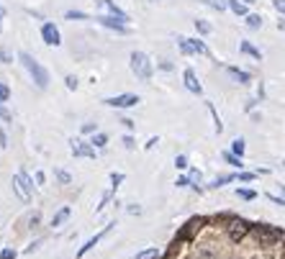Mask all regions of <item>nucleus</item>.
<instances>
[{"instance_id": "nucleus-16", "label": "nucleus", "mask_w": 285, "mask_h": 259, "mask_svg": "<svg viewBox=\"0 0 285 259\" xmlns=\"http://www.w3.org/2000/svg\"><path fill=\"white\" fill-rule=\"evenodd\" d=\"M229 8L236 16H247V3H239V0H229Z\"/></svg>"}, {"instance_id": "nucleus-46", "label": "nucleus", "mask_w": 285, "mask_h": 259, "mask_svg": "<svg viewBox=\"0 0 285 259\" xmlns=\"http://www.w3.org/2000/svg\"><path fill=\"white\" fill-rule=\"evenodd\" d=\"M0 31H3V8H0Z\"/></svg>"}, {"instance_id": "nucleus-21", "label": "nucleus", "mask_w": 285, "mask_h": 259, "mask_svg": "<svg viewBox=\"0 0 285 259\" xmlns=\"http://www.w3.org/2000/svg\"><path fill=\"white\" fill-rule=\"evenodd\" d=\"M203 3H208V6L216 8V11H226V8H229V0H203Z\"/></svg>"}, {"instance_id": "nucleus-5", "label": "nucleus", "mask_w": 285, "mask_h": 259, "mask_svg": "<svg viewBox=\"0 0 285 259\" xmlns=\"http://www.w3.org/2000/svg\"><path fill=\"white\" fill-rule=\"evenodd\" d=\"M41 39H44V44H49V47H59V44H62L59 29H57L54 24H44V29H41Z\"/></svg>"}, {"instance_id": "nucleus-11", "label": "nucleus", "mask_w": 285, "mask_h": 259, "mask_svg": "<svg viewBox=\"0 0 285 259\" xmlns=\"http://www.w3.org/2000/svg\"><path fill=\"white\" fill-rule=\"evenodd\" d=\"M72 154H75V157H95V146H87V144L75 141V144H72Z\"/></svg>"}, {"instance_id": "nucleus-23", "label": "nucleus", "mask_w": 285, "mask_h": 259, "mask_svg": "<svg viewBox=\"0 0 285 259\" xmlns=\"http://www.w3.org/2000/svg\"><path fill=\"white\" fill-rule=\"evenodd\" d=\"M190 44L195 47V54H208V47L203 44L201 39H190Z\"/></svg>"}, {"instance_id": "nucleus-22", "label": "nucleus", "mask_w": 285, "mask_h": 259, "mask_svg": "<svg viewBox=\"0 0 285 259\" xmlns=\"http://www.w3.org/2000/svg\"><path fill=\"white\" fill-rule=\"evenodd\" d=\"M136 259H160V251L157 249H144L136 254Z\"/></svg>"}, {"instance_id": "nucleus-29", "label": "nucleus", "mask_w": 285, "mask_h": 259, "mask_svg": "<svg viewBox=\"0 0 285 259\" xmlns=\"http://www.w3.org/2000/svg\"><path fill=\"white\" fill-rule=\"evenodd\" d=\"M190 182H195L193 187L198 190V182H201V172H198V169H190Z\"/></svg>"}, {"instance_id": "nucleus-4", "label": "nucleus", "mask_w": 285, "mask_h": 259, "mask_svg": "<svg viewBox=\"0 0 285 259\" xmlns=\"http://www.w3.org/2000/svg\"><path fill=\"white\" fill-rule=\"evenodd\" d=\"M103 103L111 105V108H134V105L139 103V95H134V93H123V95H116V98H105Z\"/></svg>"}, {"instance_id": "nucleus-8", "label": "nucleus", "mask_w": 285, "mask_h": 259, "mask_svg": "<svg viewBox=\"0 0 285 259\" xmlns=\"http://www.w3.org/2000/svg\"><path fill=\"white\" fill-rule=\"evenodd\" d=\"M113 226H116V223H108V226H105V228H103L100 233H95V236H93V239H87V241H85V246H80V251H77V256H85V254H87V251H90V249H93V246H95V244H98V241H100V239H103V236H105L108 231H111Z\"/></svg>"}, {"instance_id": "nucleus-20", "label": "nucleus", "mask_w": 285, "mask_h": 259, "mask_svg": "<svg viewBox=\"0 0 285 259\" xmlns=\"http://www.w3.org/2000/svg\"><path fill=\"white\" fill-rule=\"evenodd\" d=\"M231 152H234V154H239V157L244 154V139H242V136L231 141Z\"/></svg>"}, {"instance_id": "nucleus-12", "label": "nucleus", "mask_w": 285, "mask_h": 259, "mask_svg": "<svg viewBox=\"0 0 285 259\" xmlns=\"http://www.w3.org/2000/svg\"><path fill=\"white\" fill-rule=\"evenodd\" d=\"M257 236H262L265 241H275V239H280V231L277 228H265V226H257Z\"/></svg>"}, {"instance_id": "nucleus-6", "label": "nucleus", "mask_w": 285, "mask_h": 259, "mask_svg": "<svg viewBox=\"0 0 285 259\" xmlns=\"http://www.w3.org/2000/svg\"><path fill=\"white\" fill-rule=\"evenodd\" d=\"M247 233H249V223H247V221H242V218L231 221V226H229V236H231V241H242Z\"/></svg>"}, {"instance_id": "nucleus-37", "label": "nucleus", "mask_w": 285, "mask_h": 259, "mask_svg": "<svg viewBox=\"0 0 285 259\" xmlns=\"http://www.w3.org/2000/svg\"><path fill=\"white\" fill-rule=\"evenodd\" d=\"M239 180H242V182H249V180H254V175H252V172H242V175H239Z\"/></svg>"}, {"instance_id": "nucleus-41", "label": "nucleus", "mask_w": 285, "mask_h": 259, "mask_svg": "<svg viewBox=\"0 0 285 259\" xmlns=\"http://www.w3.org/2000/svg\"><path fill=\"white\" fill-rule=\"evenodd\" d=\"M0 118H3V121H11V113L6 111V108H3V105H0Z\"/></svg>"}, {"instance_id": "nucleus-30", "label": "nucleus", "mask_w": 285, "mask_h": 259, "mask_svg": "<svg viewBox=\"0 0 285 259\" xmlns=\"http://www.w3.org/2000/svg\"><path fill=\"white\" fill-rule=\"evenodd\" d=\"M0 62H6V64H11L13 62V57H11V52L3 47V49H0Z\"/></svg>"}, {"instance_id": "nucleus-18", "label": "nucleus", "mask_w": 285, "mask_h": 259, "mask_svg": "<svg viewBox=\"0 0 285 259\" xmlns=\"http://www.w3.org/2000/svg\"><path fill=\"white\" fill-rule=\"evenodd\" d=\"M224 159H226L231 167H239V169L244 167V164H242V159H239V154H234V152H224Z\"/></svg>"}, {"instance_id": "nucleus-10", "label": "nucleus", "mask_w": 285, "mask_h": 259, "mask_svg": "<svg viewBox=\"0 0 285 259\" xmlns=\"http://www.w3.org/2000/svg\"><path fill=\"white\" fill-rule=\"evenodd\" d=\"M100 8L108 13V16H113V18H118L121 21V24H126V21H128V16L121 11V8H116L113 3H111V0H100Z\"/></svg>"}, {"instance_id": "nucleus-13", "label": "nucleus", "mask_w": 285, "mask_h": 259, "mask_svg": "<svg viewBox=\"0 0 285 259\" xmlns=\"http://www.w3.org/2000/svg\"><path fill=\"white\" fill-rule=\"evenodd\" d=\"M67 218H70V208L64 205V208H59V210H57V215L52 218V226H54V228H59V226H62L64 221H67Z\"/></svg>"}, {"instance_id": "nucleus-32", "label": "nucleus", "mask_w": 285, "mask_h": 259, "mask_svg": "<svg viewBox=\"0 0 285 259\" xmlns=\"http://www.w3.org/2000/svg\"><path fill=\"white\" fill-rule=\"evenodd\" d=\"M57 177H59V180H62L64 185H70V182H72V177L67 175V172H62V169H57Z\"/></svg>"}, {"instance_id": "nucleus-31", "label": "nucleus", "mask_w": 285, "mask_h": 259, "mask_svg": "<svg viewBox=\"0 0 285 259\" xmlns=\"http://www.w3.org/2000/svg\"><path fill=\"white\" fill-rule=\"evenodd\" d=\"M67 18H77V21H82V18H87V13H82V11H67Z\"/></svg>"}, {"instance_id": "nucleus-43", "label": "nucleus", "mask_w": 285, "mask_h": 259, "mask_svg": "<svg viewBox=\"0 0 285 259\" xmlns=\"http://www.w3.org/2000/svg\"><path fill=\"white\" fill-rule=\"evenodd\" d=\"M39 221H41V215H39V213H34V215H31V218H29V223H31V226H36Z\"/></svg>"}, {"instance_id": "nucleus-39", "label": "nucleus", "mask_w": 285, "mask_h": 259, "mask_svg": "<svg viewBox=\"0 0 285 259\" xmlns=\"http://www.w3.org/2000/svg\"><path fill=\"white\" fill-rule=\"evenodd\" d=\"M272 6H275L280 13H285V0H272Z\"/></svg>"}, {"instance_id": "nucleus-36", "label": "nucleus", "mask_w": 285, "mask_h": 259, "mask_svg": "<svg viewBox=\"0 0 285 259\" xmlns=\"http://www.w3.org/2000/svg\"><path fill=\"white\" fill-rule=\"evenodd\" d=\"M82 134H95V123H82Z\"/></svg>"}, {"instance_id": "nucleus-33", "label": "nucleus", "mask_w": 285, "mask_h": 259, "mask_svg": "<svg viewBox=\"0 0 285 259\" xmlns=\"http://www.w3.org/2000/svg\"><path fill=\"white\" fill-rule=\"evenodd\" d=\"M175 167H178V169H185L188 167V159L180 154V157H175Z\"/></svg>"}, {"instance_id": "nucleus-19", "label": "nucleus", "mask_w": 285, "mask_h": 259, "mask_svg": "<svg viewBox=\"0 0 285 259\" xmlns=\"http://www.w3.org/2000/svg\"><path fill=\"white\" fill-rule=\"evenodd\" d=\"M234 180H239V175H224V177H216V180L211 182V187H221V185H226V182H234Z\"/></svg>"}, {"instance_id": "nucleus-28", "label": "nucleus", "mask_w": 285, "mask_h": 259, "mask_svg": "<svg viewBox=\"0 0 285 259\" xmlns=\"http://www.w3.org/2000/svg\"><path fill=\"white\" fill-rule=\"evenodd\" d=\"M11 98V90H8V85H3V82H0V103H6Z\"/></svg>"}, {"instance_id": "nucleus-24", "label": "nucleus", "mask_w": 285, "mask_h": 259, "mask_svg": "<svg viewBox=\"0 0 285 259\" xmlns=\"http://www.w3.org/2000/svg\"><path fill=\"white\" fill-rule=\"evenodd\" d=\"M105 144H108V136H105V134H95V136H93V146H95V149H103Z\"/></svg>"}, {"instance_id": "nucleus-9", "label": "nucleus", "mask_w": 285, "mask_h": 259, "mask_svg": "<svg viewBox=\"0 0 285 259\" xmlns=\"http://www.w3.org/2000/svg\"><path fill=\"white\" fill-rule=\"evenodd\" d=\"M183 80H185V88H188L190 93H195V95H201V93H203L201 82H198V77H195V72H193V70H185Z\"/></svg>"}, {"instance_id": "nucleus-14", "label": "nucleus", "mask_w": 285, "mask_h": 259, "mask_svg": "<svg viewBox=\"0 0 285 259\" xmlns=\"http://www.w3.org/2000/svg\"><path fill=\"white\" fill-rule=\"evenodd\" d=\"M239 49H242L244 54H249V57H254V59H262V52L259 49H254L249 41H242V44H239Z\"/></svg>"}, {"instance_id": "nucleus-25", "label": "nucleus", "mask_w": 285, "mask_h": 259, "mask_svg": "<svg viewBox=\"0 0 285 259\" xmlns=\"http://www.w3.org/2000/svg\"><path fill=\"white\" fill-rule=\"evenodd\" d=\"M236 195H239V198H244V200H254V198H257V192H254V190H239Z\"/></svg>"}, {"instance_id": "nucleus-40", "label": "nucleus", "mask_w": 285, "mask_h": 259, "mask_svg": "<svg viewBox=\"0 0 285 259\" xmlns=\"http://www.w3.org/2000/svg\"><path fill=\"white\" fill-rule=\"evenodd\" d=\"M123 146H126V149H134V139H131V136H123Z\"/></svg>"}, {"instance_id": "nucleus-3", "label": "nucleus", "mask_w": 285, "mask_h": 259, "mask_svg": "<svg viewBox=\"0 0 285 259\" xmlns=\"http://www.w3.org/2000/svg\"><path fill=\"white\" fill-rule=\"evenodd\" d=\"M31 182H29V177L24 175V172H18V175L13 177V190H16V195L24 200V203H29L31 200Z\"/></svg>"}, {"instance_id": "nucleus-26", "label": "nucleus", "mask_w": 285, "mask_h": 259, "mask_svg": "<svg viewBox=\"0 0 285 259\" xmlns=\"http://www.w3.org/2000/svg\"><path fill=\"white\" fill-rule=\"evenodd\" d=\"M195 29L201 34H211V24H206V21H195Z\"/></svg>"}, {"instance_id": "nucleus-1", "label": "nucleus", "mask_w": 285, "mask_h": 259, "mask_svg": "<svg viewBox=\"0 0 285 259\" xmlns=\"http://www.w3.org/2000/svg\"><path fill=\"white\" fill-rule=\"evenodd\" d=\"M18 62L26 67V72H29L31 80L36 82V88H39V90H47V85H49V72L44 70L29 52H21V54H18Z\"/></svg>"}, {"instance_id": "nucleus-7", "label": "nucleus", "mask_w": 285, "mask_h": 259, "mask_svg": "<svg viewBox=\"0 0 285 259\" xmlns=\"http://www.w3.org/2000/svg\"><path fill=\"white\" fill-rule=\"evenodd\" d=\"M98 24L105 26V29H111V31H116V34H126V31H128V29L121 24V21L113 18V16H98Z\"/></svg>"}, {"instance_id": "nucleus-34", "label": "nucleus", "mask_w": 285, "mask_h": 259, "mask_svg": "<svg viewBox=\"0 0 285 259\" xmlns=\"http://www.w3.org/2000/svg\"><path fill=\"white\" fill-rule=\"evenodd\" d=\"M0 259H16V251L13 249H3L0 251Z\"/></svg>"}, {"instance_id": "nucleus-48", "label": "nucleus", "mask_w": 285, "mask_h": 259, "mask_svg": "<svg viewBox=\"0 0 285 259\" xmlns=\"http://www.w3.org/2000/svg\"><path fill=\"white\" fill-rule=\"evenodd\" d=\"M282 167H285V162H282Z\"/></svg>"}, {"instance_id": "nucleus-15", "label": "nucleus", "mask_w": 285, "mask_h": 259, "mask_svg": "<svg viewBox=\"0 0 285 259\" xmlns=\"http://www.w3.org/2000/svg\"><path fill=\"white\" fill-rule=\"evenodd\" d=\"M229 75H231L236 82H242V85H247V82H249V75H247V72H242V70H236V67H229Z\"/></svg>"}, {"instance_id": "nucleus-2", "label": "nucleus", "mask_w": 285, "mask_h": 259, "mask_svg": "<svg viewBox=\"0 0 285 259\" xmlns=\"http://www.w3.org/2000/svg\"><path fill=\"white\" fill-rule=\"evenodd\" d=\"M131 72H134L139 80L149 82L152 80V72H155V67H152V62L144 52H134L131 54Z\"/></svg>"}, {"instance_id": "nucleus-38", "label": "nucleus", "mask_w": 285, "mask_h": 259, "mask_svg": "<svg viewBox=\"0 0 285 259\" xmlns=\"http://www.w3.org/2000/svg\"><path fill=\"white\" fill-rule=\"evenodd\" d=\"M267 200H272V203H277V205H285V198H277V195H270V192H267Z\"/></svg>"}, {"instance_id": "nucleus-45", "label": "nucleus", "mask_w": 285, "mask_h": 259, "mask_svg": "<svg viewBox=\"0 0 285 259\" xmlns=\"http://www.w3.org/2000/svg\"><path fill=\"white\" fill-rule=\"evenodd\" d=\"M121 123H123V126H126V128H134V121H131V118H123V121H121Z\"/></svg>"}, {"instance_id": "nucleus-35", "label": "nucleus", "mask_w": 285, "mask_h": 259, "mask_svg": "<svg viewBox=\"0 0 285 259\" xmlns=\"http://www.w3.org/2000/svg\"><path fill=\"white\" fill-rule=\"evenodd\" d=\"M111 182H113V187H118V185L123 182V175H118V172H113V175H111Z\"/></svg>"}, {"instance_id": "nucleus-17", "label": "nucleus", "mask_w": 285, "mask_h": 259, "mask_svg": "<svg viewBox=\"0 0 285 259\" xmlns=\"http://www.w3.org/2000/svg\"><path fill=\"white\" fill-rule=\"evenodd\" d=\"M247 26H249L252 31H257V29H262V16H257V13H252V16H247Z\"/></svg>"}, {"instance_id": "nucleus-27", "label": "nucleus", "mask_w": 285, "mask_h": 259, "mask_svg": "<svg viewBox=\"0 0 285 259\" xmlns=\"http://www.w3.org/2000/svg\"><path fill=\"white\" fill-rule=\"evenodd\" d=\"M64 85H67V90H77V77L67 75V77H64Z\"/></svg>"}, {"instance_id": "nucleus-42", "label": "nucleus", "mask_w": 285, "mask_h": 259, "mask_svg": "<svg viewBox=\"0 0 285 259\" xmlns=\"http://www.w3.org/2000/svg\"><path fill=\"white\" fill-rule=\"evenodd\" d=\"M188 185H190V177H180L178 180V187H188Z\"/></svg>"}, {"instance_id": "nucleus-47", "label": "nucleus", "mask_w": 285, "mask_h": 259, "mask_svg": "<svg viewBox=\"0 0 285 259\" xmlns=\"http://www.w3.org/2000/svg\"><path fill=\"white\" fill-rule=\"evenodd\" d=\"M244 3H247V6H249V3H254V0H244Z\"/></svg>"}, {"instance_id": "nucleus-44", "label": "nucleus", "mask_w": 285, "mask_h": 259, "mask_svg": "<svg viewBox=\"0 0 285 259\" xmlns=\"http://www.w3.org/2000/svg\"><path fill=\"white\" fill-rule=\"evenodd\" d=\"M0 146H8V139H6V131L0 128Z\"/></svg>"}]
</instances>
